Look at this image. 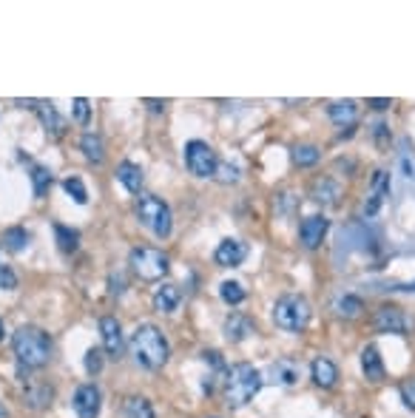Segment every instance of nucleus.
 <instances>
[{
  "instance_id": "obj_1",
  "label": "nucleus",
  "mask_w": 415,
  "mask_h": 418,
  "mask_svg": "<svg viewBox=\"0 0 415 418\" xmlns=\"http://www.w3.org/2000/svg\"><path fill=\"white\" fill-rule=\"evenodd\" d=\"M12 350L23 370H40L52 359V339L34 324H23L12 336Z\"/></svg>"
},
{
  "instance_id": "obj_2",
  "label": "nucleus",
  "mask_w": 415,
  "mask_h": 418,
  "mask_svg": "<svg viewBox=\"0 0 415 418\" xmlns=\"http://www.w3.org/2000/svg\"><path fill=\"white\" fill-rule=\"evenodd\" d=\"M131 356L145 370L165 367V361L171 356L168 339L163 336V330H159L156 324H140V328L131 333Z\"/></svg>"
},
{
  "instance_id": "obj_3",
  "label": "nucleus",
  "mask_w": 415,
  "mask_h": 418,
  "mask_svg": "<svg viewBox=\"0 0 415 418\" xmlns=\"http://www.w3.org/2000/svg\"><path fill=\"white\" fill-rule=\"evenodd\" d=\"M262 390V373L253 364L242 361V364H234L227 370V379H225V401L227 407H245L256 392Z\"/></svg>"
},
{
  "instance_id": "obj_4",
  "label": "nucleus",
  "mask_w": 415,
  "mask_h": 418,
  "mask_svg": "<svg viewBox=\"0 0 415 418\" xmlns=\"http://www.w3.org/2000/svg\"><path fill=\"white\" fill-rule=\"evenodd\" d=\"M310 301L302 293H285L273 308V321L276 328H282L287 333H302L310 324Z\"/></svg>"
},
{
  "instance_id": "obj_5",
  "label": "nucleus",
  "mask_w": 415,
  "mask_h": 418,
  "mask_svg": "<svg viewBox=\"0 0 415 418\" xmlns=\"http://www.w3.org/2000/svg\"><path fill=\"white\" fill-rule=\"evenodd\" d=\"M136 219H140V225H145L154 237H159V239H168L171 237V228H174L171 208L159 197L140 194V199H136Z\"/></svg>"
},
{
  "instance_id": "obj_6",
  "label": "nucleus",
  "mask_w": 415,
  "mask_h": 418,
  "mask_svg": "<svg viewBox=\"0 0 415 418\" xmlns=\"http://www.w3.org/2000/svg\"><path fill=\"white\" fill-rule=\"evenodd\" d=\"M128 265L131 270L145 279V282H156V279H163L168 270H171V259L168 253H163L159 248H134L131 257H128Z\"/></svg>"
},
{
  "instance_id": "obj_7",
  "label": "nucleus",
  "mask_w": 415,
  "mask_h": 418,
  "mask_svg": "<svg viewBox=\"0 0 415 418\" xmlns=\"http://www.w3.org/2000/svg\"><path fill=\"white\" fill-rule=\"evenodd\" d=\"M185 166L194 177H214L216 174V166H219V159H216V151L202 143V139H191V143L185 146Z\"/></svg>"
},
{
  "instance_id": "obj_8",
  "label": "nucleus",
  "mask_w": 415,
  "mask_h": 418,
  "mask_svg": "<svg viewBox=\"0 0 415 418\" xmlns=\"http://www.w3.org/2000/svg\"><path fill=\"white\" fill-rule=\"evenodd\" d=\"M373 328H376L378 333L404 336V333L412 328V319H409L401 308H396V305H381V308L376 310V316H373Z\"/></svg>"
},
{
  "instance_id": "obj_9",
  "label": "nucleus",
  "mask_w": 415,
  "mask_h": 418,
  "mask_svg": "<svg viewBox=\"0 0 415 418\" xmlns=\"http://www.w3.org/2000/svg\"><path fill=\"white\" fill-rule=\"evenodd\" d=\"M72 404H74L77 418H97L100 407H103V392L97 384H80Z\"/></svg>"
},
{
  "instance_id": "obj_10",
  "label": "nucleus",
  "mask_w": 415,
  "mask_h": 418,
  "mask_svg": "<svg viewBox=\"0 0 415 418\" xmlns=\"http://www.w3.org/2000/svg\"><path fill=\"white\" fill-rule=\"evenodd\" d=\"M389 197V174L387 171H376L370 179V188H367V199H364V217H376L381 211L384 199Z\"/></svg>"
},
{
  "instance_id": "obj_11",
  "label": "nucleus",
  "mask_w": 415,
  "mask_h": 418,
  "mask_svg": "<svg viewBox=\"0 0 415 418\" xmlns=\"http://www.w3.org/2000/svg\"><path fill=\"white\" fill-rule=\"evenodd\" d=\"M327 228H330V219L325 214H313V217H307L302 225H298V239H302V245L307 250H313V248L321 245V239H325V234H327Z\"/></svg>"
},
{
  "instance_id": "obj_12",
  "label": "nucleus",
  "mask_w": 415,
  "mask_h": 418,
  "mask_svg": "<svg viewBox=\"0 0 415 418\" xmlns=\"http://www.w3.org/2000/svg\"><path fill=\"white\" fill-rule=\"evenodd\" d=\"M298 379H302V361H298V359L282 356V359H276L270 364V381L293 387V384H298Z\"/></svg>"
},
{
  "instance_id": "obj_13",
  "label": "nucleus",
  "mask_w": 415,
  "mask_h": 418,
  "mask_svg": "<svg viewBox=\"0 0 415 418\" xmlns=\"http://www.w3.org/2000/svg\"><path fill=\"white\" fill-rule=\"evenodd\" d=\"M23 399L32 410H45L54 399L52 384H45L40 379H23Z\"/></svg>"
},
{
  "instance_id": "obj_14",
  "label": "nucleus",
  "mask_w": 415,
  "mask_h": 418,
  "mask_svg": "<svg viewBox=\"0 0 415 418\" xmlns=\"http://www.w3.org/2000/svg\"><path fill=\"white\" fill-rule=\"evenodd\" d=\"M245 257H247V245L242 239H222L214 253L216 265H222V268H236L245 262Z\"/></svg>"
},
{
  "instance_id": "obj_15",
  "label": "nucleus",
  "mask_w": 415,
  "mask_h": 418,
  "mask_svg": "<svg viewBox=\"0 0 415 418\" xmlns=\"http://www.w3.org/2000/svg\"><path fill=\"white\" fill-rule=\"evenodd\" d=\"M100 336H103V347L105 353L117 359L123 353V328L114 316H103L100 319Z\"/></svg>"
},
{
  "instance_id": "obj_16",
  "label": "nucleus",
  "mask_w": 415,
  "mask_h": 418,
  "mask_svg": "<svg viewBox=\"0 0 415 418\" xmlns=\"http://www.w3.org/2000/svg\"><path fill=\"white\" fill-rule=\"evenodd\" d=\"M310 197L321 205H338V197H341V185L333 179V177H318L313 179L310 185Z\"/></svg>"
},
{
  "instance_id": "obj_17",
  "label": "nucleus",
  "mask_w": 415,
  "mask_h": 418,
  "mask_svg": "<svg viewBox=\"0 0 415 418\" xmlns=\"http://www.w3.org/2000/svg\"><path fill=\"white\" fill-rule=\"evenodd\" d=\"M361 370H364V376H367V381H384V361H381V356H378V350L373 344H367L364 350H361Z\"/></svg>"
},
{
  "instance_id": "obj_18",
  "label": "nucleus",
  "mask_w": 415,
  "mask_h": 418,
  "mask_svg": "<svg viewBox=\"0 0 415 418\" xmlns=\"http://www.w3.org/2000/svg\"><path fill=\"white\" fill-rule=\"evenodd\" d=\"M310 373H313V381H316L318 387H325V390L336 387V381H338V367H336L330 359H325V356H318V359L313 361Z\"/></svg>"
},
{
  "instance_id": "obj_19",
  "label": "nucleus",
  "mask_w": 415,
  "mask_h": 418,
  "mask_svg": "<svg viewBox=\"0 0 415 418\" xmlns=\"http://www.w3.org/2000/svg\"><path fill=\"white\" fill-rule=\"evenodd\" d=\"M253 333V321L247 319V316H242V313H230L227 319H225V339L227 341H245L247 336Z\"/></svg>"
},
{
  "instance_id": "obj_20",
  "label": "nucleus",
  "mask_w": 415,
  "mask_h": 418,
  "mask_svg": "<svg viewBox=\"0 0 415 418\" xmlns=\"http://www.w3.org/2000/svg\"><path fill=\"white\" fill-rule=\"evenodd\" d=\"M37 114H40V123L45 126V131H49L52 137H63L65 134V120L60 117V111L49 100L37 103Z\"/></svg>"
},
{
  "instance_id": "obj_21",
  "label": "nucleus",
  "mask_w": 415,
  "mask_h": 418,
  "mask_svg": "<svg viewBox=\"0 0 415 418\" xmlns=\"http://www.w3.org/2000/svg\"><path fill=\"white\" fill-rule=\"evenodd\" d=\"M327 114H330V120L336 126H341V128L344 126H353L356 117H358V103L356 100H336V103H330Z\"/></svg>"
},
{
  "instance_id": "obj_22",
  "label": "nucleus",
  "mask_w": 415,
  "mask_h": 418,
  "mask_svg": "<svg viewBox=\"0 0 415 418\" xmlns=\"http://www.w3.org/2000/svg\"><path fill=\"white\" fill-rule=\"evenodd\" d=\"M182 301V293L176 285H159L156 293H154V310L159 313H174Z\"/></svg>"
},
{
  "instance_id": "obj_23",
  "label": "nucleus",
  "mask_w": 415,
  "mask_h": 418,
  "mask_svg": "<svg viewBox=\"0 0 415 418\" xmlns=\"http://www.w3.org/2000/svg\"><path fill=\"white\" fill-rule=\"evenodd\" d=\"M80 151L88 162H94V166H100L103 157H105V146H103V137L97 131H85L83 139H80Z\"/></svg>"
},
{
  "instance_id": "obj_24",
  "label": "nucleus",
  "mask_w": 415,
  "mask_h": 418,
  "mask_svg": "<svg viewBox=\"0 0 415 418\" xmlns=\"http://www.w3.org/2000/svg\"><path fill=\"white\" fill-rule=\"evenodd\" d=\"M117 179L125 185V191H131V194L143 191V168L134 166V162H120V166H117Z\"/></svg>"
},
{
  "instance_id": "obj_25",
  "label": "nucleus",
  "mask_w": 415,
  "mask_h": 418,
  "mask_svg": "<svg viewBox=\"0 0 415 418\" xmlns=\"http://www.w3.org/2000/svg\"><path fill=\"white\" fill-rule=\"evenodd\" d=\"M336 313L341 316V319H358L361 313H364V301L358 299V296H353V293H347V296H341V299H336Z\"/></svg>"
},
{
  "instance_id": "obj_26",
  "label": "nucleus",
  "mask_w": 415,
  "mask_h": 418,
  "mask_svg": "<svg viewBox=\"0 0 415 418\" xmlns=\"http://www.w3.org/2000/svg\"><path fill=\"white\" fill-rule=\"evenodd\" d=\"M123 412H125V418H154V407H151V401L143 399V396H131V399H125Z\"/></svg>"
},
{
  "instance_id": "obj_27",
  "label": "nucleus",
  "mask_w": 415,
  "mask_h": 418,
  "mask_svg": "<svg viewBox=\"0 0 415 418\" xmlns=\"http://www.w3.org/2000/svg\"><path fill=\"white\" fill-rule=\"evenodd\" d=\"M54 239H57V248L63 253H72L80 245V234L74 228H65V225H54Z\"/></svg>"
},
{
  "instance_id": "obj_28",
  "label": "nucleus",
  "mask_w": 415,
  "mask_h": 418,
  "mask_svg": "<svg viewBox=\"0 0 415 418\" xmlns=\"http://www.w3.org/2000/svg\"><path fill=\"white\" fill-rule=\"evenodd\" d=\"M49 185H52V171L43 168V166H34L32 168V191H34V197L43 199L45 191H49Z\"/></svg>"
},
{
  "instance_id": "obj_29",
  "label": "nucleus",
  "mask_w": 415,
  "mask_h": 418,
  "mask_svg": "<svg viewBox=\"0 0 415 418\" xmlns=\"http://www.w3.org/2000/svg\"><path fill=\"white\" fill-rule=\"evenodd\" d=\"M29 239H32V237H29V230H26V228H9L6 234H3V245H6L9 250H14V253L26 248V245H29Z\"/></svg>"
},
{
  "instance_id": "obj_30",
  "label": "nucleus",
  "mask_w": 415,
  "mask_h": 418,
  "mask_svg": "<svg viewBox=\"0 0 415 418\" xmlns=\"http://www.w3.org/2000/svg\"><path fill=\"white\" fill-rule=\"evenodd\" d=\"M318 157H321V154H318V148H316V146H296V148H293V162H296L298 168L316 166Z\"/></svg>"
},
{
  "instance_id": "obj_31",
  "label": "nucleus",
  "mask_w": 415,
  "mask_h": 418,
  "mask_svg": "<svg viewBox=\"0 0 415 418\" xmlns=\"http://www.w3.org/2000/svg\"><path fill=\"white\" fill-rule=\"evenodd\" d=\"M63 191L72 197L77 205H85V202H88V191H85V185H83L80 177H68V179H63Z\"/></svg>"
},
{
  "instance_id": "obj_32",
  "label": "nucleus",
  "mask_w": 415,
  "mask_h": 418,
  "mask_svg": "<svg viewBox=\"0 0 415 418\" xmlns=\"http://www.w3.org/2000/svg\"><path fill=\"white\" fill-rule=\"evenodd\" d=\"M219 296H222V301H227V305H242L247 293H245V288L239 282H222L219 285Z\"/></svg>"
},
{
  "instance_id": "obj_33",
  "label": "nucleus",
  "mask_w": 415,
  "mask_h": 418,
  "mask_svg": "<svg viewBox=\"0 0 415 418\" xmlns=\"http://www.w3.org/2000/svg\"><path fill=\"white\" fill-rule=\"evenodd\" d=\"M398 166H401V174L409 179V182H415V154L409 151V146H407V139L401 143V154H398Z\"/></svg>"
},
{
  "instance_id": "obj_34",
  "label": "nucleus",
  "mask_w": 415,
  "mask_h": 418,
  "mask_svg": "<svg viewBox=\"0 0 415 418\" xmlns=\"http://www.w3.org/2000/svg\"><path fill=\"white\" fill-rule=\"evenodd\" d=\"M214 177H216L222 185H234V182H239V166H234V162H219Z\"/></svg>"
},
{
  "instance_id": "obj_35",
  "label": "nucleus",
  "mask_w": 415,
  "mask_h": 418,
  "mask_svg": "<svg viewBox=\"0 0 415 418\" xmlns=\"http://www.w3.org/2000/svg\"><path fill=\"white\" fill-rule=\"evenodd\" d=\"M72 111H74V120H77L80 126H88V117H91V106H88V100H85V97H77V100L72 103Z\"/></svg>"
},
{
  "instance_id": "obj_36",
  "label": "nucleus",
  "mask_w": 415,
  "mask_h": 418,
  "mask_svg": "<svg viewBox=\"0 0 415 418\" xmlns=\"http://www.w3.org/2000/svg\"><path fill=\"white\" fill-rule=\"evenodd\" d=\"M85 370L91 376H97L100 370H103V353L97 350V347H91V350L85 353Z\"/></svg>"
},
{
  "instance_id": "obj_37",
  "label": "nucleus",
  "mask_w": 415,
  "mask_h": 418,
  "mask_svg": "<svg viewBox=\"0 0 415 418\" xmlns=\"http://www.w3.org/2000/svg\"><path fill=\"white\" fill-rule=\"evenodd\" d=\"M398 392H401V401H404L409 410H415V379H407V381L398 387Z\"/></svg>"
},
{
  "instance_id": "obj_38",
  "label": "nucleus",
  "mask_w": 415,
  "mask_h": 418,
  "mask_svg": "<svg viewBox=\"0 0 415 418\" xmlns=\"http://www.w3.org/2000/svg\"><path fill=\"white\" fill-rule=\"evenodd\" d=\"M0 288H3V290H14L17 288V276L6 265H0Z\"/></svg>"
},
{
  "instance_id": "obj_39",
  "label": "nucleus",
  "mask_w": 415,
  "mask_h": 418,
  "mask_svg": "<svg viewBox=\"0 0 415 418\" xmlns=\"http://www.w3.org/2000/svg\"><path fill=\"white\" fill-rule=\"evenodd\" d=\"M384 290H396V293H415V282H398V285H389Z\"/></svg>"
},
{
  "instance_id": "obj_40",
  "label": "nucleus",
  "mask_w": 415,
  "mask_h": 418,
  "mask_svg": "<svg viewBox=\"0 0 415 418\" xmlns=\"http://www.w3.org/2000/svg\"><path fill=\"white\" fill-rule=\"evenodd\" d=\"M145 106H148L151 111H156V114H159V111H165V103H163V100H145Z\"/></svg>"
},
{
  "instance_id": "obj_41",
  "label": "nucleus",
  "mask_w": 415,
  "mask_h": 418,
  "mask_svg": "<svg viewBox=\"0 0 415 418\" xmlns=\"http://www.w3.org/2000/svg\"><path fill=\"white\" fill-rule=\"evenodd\" d=\"M370 106H373V108H378V111H384V108L393 106V100H370Z\"/></svg>"
},
{
  "instance_id": "obj_42",
  "label": "nucleus",
  "mask_w": 415,
  "mask_h": 418,
  "mask_svg": "<svg viewBox=\"0 0 415 418\" xmlns=\"http://www.w3.org/2000/svg\"><path fill=\"white\" fill-rule=\"evenodd\" d=\"M0 418H9V410H6L3 404H0Z\"/></svg>"
},
{
  "instance_id": "obj_43",
  "label": "nucleus",
  "mask_w": 415,
  "mask_h": 418,
  "mask_svg": "<svg viewBox=\"0 0 415 418\" xmlns=\"http://www.w3.org/2000/svg\"><path fill=\"white\" fill-rule=\"evenodd\" d=\"M0 339H3V321H0Z\"/></svg>"
}]
</instances>
